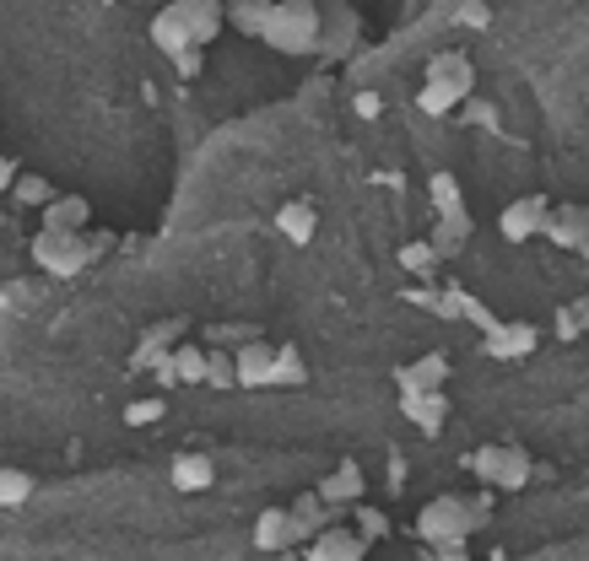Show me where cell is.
<instances>
[{
    "mask_svg": "<svg viewBox=\"0 0 589 561\" xmlns=\"http://www.w3.org/2000/svg\"><path fill=\"white\" fill-rule=\"evenodd\" d=\"M54 195H60V190H54L43 173H22V178L11 184V201H17V205H33V211H43V205L54 201Z\"/></svg>",
    "mask_w": 589,
    "mask_h": 561,
    "instance_id": "cell-26",
    "label": "cell"
},
{
    "mask_svg": "<svg viewBox=\"0 0 589 561\" xmlns=\"http://www.w3.org/2000/svg\"><path fill=\"white\" fill-rule=\"evenodd\" d=\"M287 513H293V545L297 551H308V545L331 529V508H325L314 491H297L293 502H287Z\"/></svg>",
    "mask_w": 589,
    "mask_h": 561,
    "instance_id": "cell-10",
    "label": "cell"
},
{
    "mask_svg": "<svg viewBox=\"0 0 589 561\" xmlns=\"http://www.w3.org/2000/svg\"><path fill=\"white\" fill-rule=\"evenodd\" d=\"M233 361H238V389H271V367H276L271 340H254L244 351H233Z\"/></svg>",
    "mask_w": 589,
    "mask_h": 561,
    "instance_id": "cell-16",
    "label": "cell"
},
{
    "mask_svg": "<svg viewBox=\"0 0 589 561\" xmlns=\"http://www.w3.org/2000/svg\"><path fill=\"white\" fill-rule=\"evenodd\" d=\"M465 238H470V211L465 216H438V227H433V254L438 259H449V254H460L465 248Z\"/></svg>",
    "mask_w": 589,
    "mask_h": 561,
    "instance_id": "cell-24",
    "label": "cell"
},
{
    "mask_svg": "<svg viewBox=\"0 0 589 561\" xmlns=\"http://www.w3.org/2000/svg\"><path fill=\"white\" fill-rule=\"evenodd\" d=\"M470 470L492 486V491H525L530 476H536V459H530L525 448H514V442H487V448L470 453Z\"/></svg>",
    "mask_w": 589,
    "mask_h": 561,
    "instance_id": "cell-4",
    "label": "cell"
},
{
    "mask_svg": "<svg viewBox=\"0 0 589 561\" xmlns=\"http://www.w3.org/2000/svg\"><path fill=\"white\" fill-rule=\"evenodd\" d=\"M400 265H406L412 276H427V271L438 265V254H433V243H427V238H422V243H406V248H400Z\"/></svg>",
    "mask_w": 589,
    "mask_h": 561,
    "instance_id": "cell-31",
    "label": "cell"
},
{
    "mask_svg": "<svg viewBox=\"0 0 589 561\" xmlns=\"http://www.w3.org/2000/svg\"><path fill=\"white\" fill-rule=\"evenodd\" d=\"M227 22L238 28V33H265V22H271V0H238V6H227Z\"/></svg>",
    "mask_w": 589,
    "mask_h": 561,
    "instance_id": "cell-25",
    "label": "cell"
},
{
    "mask_svg": "<svg viewBox=\"0 0 589 561\" xmlns=\"http://www.w3.org/2000/svg\"><path fill=\"white\" fill-rule=\"evenodd\" d=\"M103 248H109V233H43L39 227V238H33V265L65 280V276H77V271H87Z\"/></svg>",
    "mask_w": 589,
    "mask_h": 561,
    "instance_id": "cell-2",
    "label": "cell"
},
{
    "mask_svg": "<svg viewBox=\"0 0 589 561\" xmlns=\"http://www.w3.org/2000/svg\"><path fill=\"white\" fill-rule=\"evenodd\" d=\"M173 486H179V491H206L211 481H216V465H211L206 453H195V448H190V453H173Z\"/></svg>",
    "mask_w": 589,
    "mask_h": 561,
    "instance_id": "cell-19",
    "label": "cell"
},
{
    "mask_svg": "<svg viewBox=\"0 0 589 561\" xmlns=\"http://www.w3.org/2000/svg\"><path fill=\"white\" fill-rule=\"evenodd\" d=\"M352 529H357L363 540H384V534H389V519H384V508L363 502V508H352Z\"/></svg>",
    "mask_w": 589,
    "mask_h": 561,
    "instance_id": "cell-29",
    "label": "cell"
},
{
    "mask_svg": "<svg viewBox=\"0 0 589 561\" xmlns=\"http://www.w3.org/2000/svg\"><path fill=\"white\" fill-rule=\"evenodd\" d=\"M585 265H589V243H585Z\"/></svg>",
    "mask_w": 589,
    "mask_h": 561,
    "instance_id": "cell-37",
    "label": "cell"
},
{
    "mask_svg": "<svg viewBox=\"0 0 589 561\" xmlns=\"http://www.w3.org/2000/svg\"><path fill=\"white\" fill-rule=\"evenodd\" d=\"M303 561H368V540H363L352 523H331V529L303 551Z\"/></svg>",
    "mask_w": 589,
    "mask_h": 561,
    "instance_id": "cell-9",
    "label": "cell"
},
{
    "mask_svg": "<svg viewBox=\"0 0 589 561\" xmlns=\"http://www.w3.org/2000/svg\"><path fill=\"white\" fill-rule=\"evenodd\" d=\"M551 227V201L547 195H519L498 211V233L508 243H530V238H547Z\"/></svg>",
    "mask_w": 589,
    "mask_h": 561,
    "instance_id": "cell-5",
    "label": "cell"
},
{
    "mask_svg": "<svg viewBox=\"0 0 589 561\" xmlns=\"http://www.w3.org/2000/svg\"><path fill=\"white\" fill-rule=\"evenodd\" d=\"M400 416L417 427V432H444V416H449V400H444V389L438 395H412V400H400Z\"/></svg>",
    "mask_w": 589,
    "mask_h": 561,
    "instance_id": "cell-18",
    "label": "cell"
},
{
    "mask_svg": "<svg viewBox=\"0 0 589 561\" xmlns=\"http://www.w3.org/2000/svg\"><path fill=\"white\" fill-rule=\"evenodd\" d=\"M17 178H22V167H17L11 157H0V195H11V184H17Z\"/></svg>",
    "mask_w": 589,
    "mask_h": 561,
    "instance_id": "cell-34",
    "label": "cell"
},
{
    "mask_svg": "<svg viewBox=\"0 0 589 561\" xmlns=\"http://www.w3.org/2000/svg\"><path fill=\"white\" fill-rule=\"evenodd\" d=\"M173 71H179V76H201V49L179 54V60H173Z\"/></svg>",
    "mask_w": 589,
    "mask_h": 561,
    "instance_id": "cell-33",
    "label": "cell"
},
{
    "mask_svg": "<svg viewBox=\"0 0 589 561\" xmlns=\"http://www.w3.org/2000/svg\"><path fill=\"white\" fill-rule=\"evenodd\" d=\"M287 545H293V513H287V502L260 508V513H254V551H260V557H276V551H287Z\"/></svg>",
    "mask_w": 589,
    "mask_h": 561,
    "instance_id": "cell-11",
    "label": "cell"
},
{
    "mask_svg": "<svg viewBox=\"0 0 589 561\" xmlns=\"http://www.w3.org/2000/svg\"><path fill=\"white\" fill-rule=\"evenodd\" d=\"M158 416H163V405H158V400H135V405L125 410L130 427H146V421H158Z\"/></svg>",
    "mask_w": 589,
    "mask_h": 561,
    "instance_id": "cell-32",
    "label": "cell"
},
{
    "mask_svg": "<svg viewBox=\"0 0 589 561\" xmlns=\"http://www.w3.org/2000/svg\"><path fill=\"white\" fill-rule=\"evenodd\" d=\"M444 378H449V357H444V351H427V357L395 367V389H400V400H412V395H438Z\"/></svg>",
    "mask_w": 589,
    "mask_h": 561,
    "instance_id": "cell-7",
    "label": "cell"
},
{
    "mask_svg": "<svg viewBox=\"0 0 589 561\" xmlns=\"http://www.w3.org/2000/svg\"><path fill=\"white\" fill-rule=\"evenodd\" d=\"M530 346H536V324H504V329H492V335L481 340L487 357H525Z\"/></svg>",
    "mask_w": 589,
    "mask_h": 561,
    "instance_id": "cell-20",
    "label": "cell"
},
{
    "mask_svg": "<svg viewBox=\"0 0 589 561\" xmlns=\"http://www.w3.org/2000/svg\"><path fill=\"white\" fill-rule=\"evenodd\" d=\"M43 233H92V201L87 195H54L43 205Z\"/></svg>",
    "mask_w": 589,
    "mask_h": 561,
    "instance_id": "cell-12",
    "label": "cell"
},
{
    "mask_svg": "<svg viewBox=\"0 0 589 561\" xmlns=\"http://www.w3.org/2000/svg\"><path fill=\"white\" fill-rule=\"evenodd\" d=\"M476 534V519H470V502L465 497H433V502H422L417 513V540L422 545H460V540H470Z\"/></svg>",
    "mask_w": 589,
    "mask_h": 561,
    "instance_id": "cell-3",
    "label": "cell"
},
{
    "mask_svg": "<svg viewBox=\"0 0 589 561\" xmlns=\"http://www.w3.org/2000/svg\"><path fill=\"white\" fill-rule=\"evenodd\" d=\"M184 6V28H190V49H206L222 28H227V6L216 0H179Z\"/></svg>",
    "mask_w": 589,
    "mask_h": 561,
    "instance_id": "cell-14",
    "label": "cell"
},
{
    "mask_svg": "<svg viewBox=\"0 0 589 561\" xmlns=\"http://www.w3.org/2000/svg\"><path fill=\"white\" fill-rule=\"evenodd\" d=\"M438 561H465V540L460 545H438Z\"/></svg>",
    "mask_w": 589,
    "mask_h": 561,
    "instance_id": "cell-36",
    "label": "cell"
},
{
    "mask_svg": "<svg viewBox=\"0 0 589 561\" xmlns=\"http://www.w3.org/2000/svg\"><path fill=\"white\" fill-rule=\"evenodd\" d=\"M206 351H211V346H206ZM206 384H211V389H238V361H233V351H211Z\"/></svg>",
    "mask_w": 589,
    "mask_h": 561,
    "instance_id": "cell-30",
    "label": "cell"
},
{
    "mask_svg": "<svg viewBox=\"0 0 589 561\" xmlns=\"http://www.w3.org/2000/svg\"><path fill=\"white\" fill-rule=\"evenodd\" d=\"M417 109H422V114H433V120H444V114H455V109H460V98H455L449 86H433V81H422Z\"/></svg>",
    "mask_w": 589,
    "mask_h": 561,
    "instance_id": "cell-28",
    "label": "cell"
},
{
    "mask_svg": "<svg viewBox=\"0 0 589 561\" xmlns=\"http://www.w3.org/2000/svg\"><path fill=\"white\" fill-rule=\"evenodd\" d=\"M422 81H433V86H449V92H455V98H470V92H476V65H470V60H465V54H433V60H427V76Z\"/></svg>",
    "mask_w": 589,
    "mask_h": 561,
    "instance_id": "cell-13",
    "label": "cell"
},
{
    "mask_svg": "<svg viewBox=\"0 0 589 561\" xmlns=\"http://www.w3.org/2000/svg\"><path fill=\"white\" fill-rule=\"evenodd\" d=\"M276 233L293 243V248H303V243H314V233H319V211H314V201H282V211H276Z\"/></svg>",
    "mask_w": 589,
    "mask_h": 561,
    "instance_id": "cell-15",
    "label": "cell"
},
{
    "mask_svg": "<svg viewBox=\"0 0 589 561\" xmlns=\"http://www.w3.org/2000/svg\"><path fill=\"white\" fill-rule=\"evenodd\" d=\"M427 201H433L438 216H465V190L455 173H433V178H427Z\"/></svg>",
    "mask_w": 589,
    "mask_h": 561,
    "instance_id": "cell-23",
    "label": "cell"
},
{
    "mask_svg": "<svg viewBox=\"0 0 589 561\" xmlns=\"http://www.w3.org/2000/svg\"><path fill=\"white\" fill-rule=\"evenodd\" d=\"M260 39L271 43V49H282V54H319L325 17H319V6H308V0H282V6H271V22H265Z\"/></svg>",
    "mask_w": 589,
    "mask_h": 561,
    "instance_id": "cell-1",
    "label": "cell"
},
{
    "mask_svg": "<svg viewBox=\"0 0 589 561\" xmlns=\"http://www.w3.org/2000/svg\"><path fill=\"white\" fill-rule=\"evenodd\" d=\"M28 497H33V476L17 470V465H6L0 470V508H22Z\"/></svg>",
    "mask_w": 589,
    "mask_h": 561,
    "instance_id": "cell-27",
    "label": "cell"
},
{
    "mask_svg": "<svg viewBox=\"0 0 589 561\" xmlns=\"http://www.w3.org/2000/svg\"><path fill=\"white\" fill-rule=\"evenodd\" d=\"M152 43H158L169 60L190 54V28H184V6H179V0H173V6H163V11L152 17Z\"/></svg>",
    "mask_w": 589,
    "mask_h": 561,
    "instance_id": "cell-17",
    "label": "cell"
},
{
    "mask_svg": "<svg viewBox=\"0 0 589 561\" xmlns=\"http://www.w3.org/2000/svg\"><path fill=\"white\" fill-rule=\"evenodd\" d=\"M547 243H551V248H568V254H585V243H589V205H579V201L551 205Z\"/></svg>",
    "mask_w": 589,
    "mask_h": 561,
    "instance_id": "cell-8",
    "label": "cell"
},
{
    "mask_svg": "<svg viewBox=\"0 0 589 561\" xmlns=\"http://www.w3.org/2000/svg\"><path fill=\"white\" fill-rule=\"evenodd\" d=\"M314 497H319L325 508H363V502H368V476H363V465H357V459H341L336 470L314 486Z\"/></svg>",
    "mask_w": 589,
    "mask_h": 561,
    "instance_id": "cell-6",
    "label": "cell"
},
{
    "mask_svg": "<svg viewBox=\"0 0 589 561\" xmlns=\"http://www.w3.org/2000/svg\"><path fill=\"white\" fill-rule=\"evenodd\" d=\"M368 561H374V557H368Z\"/></svg>",
    "mask_w": 589,
    "mask_h": 561,
    "instance_id": "cell-38",
    "label": "cell"
},
{
    "mask_svg": "<svg viewBox=\"0 0 589 561\" xmlns=\"http://www.w3.org/2000/svg\"><path fill=\"white\" fill-rule=\"evenodd\" d=\"M308 384V367H303V351L293 340L276 346V367H271V389H303Z\"/></svg>",
    "mask_w": 589,
    "mask_h": 561,
    "instance_id": "cell-22",
    "label": "cell"
},
{
    "mask_svg": "<svg viewBox=\"0 0 589 561\" xmlns=\"http://www.w3.org/2000/svg\"><path fill=\"white\" fill-rule=\"evenodd\" d=\"M460 17H465V22H476V28H481V22H492V6H460Z\"/></svg>",
    "mask_w": 589,
    "mask_h": 561,
    "instance_id": "cell-35",
    "label": "cell"
},
{
    "mask_svg": "<svg viewBox=\"0 0 589 561\" xmlns=\"http://www.w3.org/2000/svg\"><path fill=\"white\" fill-rule=\"evenodd\" d=\"M206 367H211V351L201 340L173 346V384H206Z\"/></svg>",
    "mask_w": 589,
    "mask_h": 561,
    "instance_id": "cell-21",
    "label": "cell"
}]
</instances>
